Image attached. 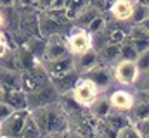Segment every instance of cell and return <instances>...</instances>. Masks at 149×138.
Masks as SVG:
<instances>
[{
	"mask_svg": "<svg viewBox=\"0 0 149 138\" xmlns=\"http://www.w3.org/2000/svg\"><path fill=\"white\" fill-rule=\"evenodd\" d=\"M30 114H31L30 110H16L9 119L2 121V124H0L2 137L3 138H21L23 128H24Z\"/></svg>",
	"mask_w": 149,
	"mask_h": 138,
	"instance_id": "8992f818",
	"label": "cell"
},
{
	"mask_svg": "<svg viewBox=\"0 0 149 138\" xmlns=\"http://www.w3.org/2000/svg\"><path fill=\"white\" fill-rule=\"evenodd\" d=\"M71 48H70V41H68V34L59 33L54 36L47 38V50H45V57L42 62H49V61H59L64 57H70Z\"/></svg>",
	"mask_w": 149,
	"mask_h": 138,
	"instance_id": "277c9868",
	"label": "cell"
},
{
	"mask_svg": "<svg viewBox=\"0 0 149 138\" xmlns=\"http://www.w3.org/2000/svg\"><path fill=\"white\" fill-rule=\"evenodd\" d=\"M88 112H90V116H92L94 119L104 121V119L113 112V105H111V102H109V95L101 93V95L97 97V100L88 107Z\"/></svg>",
	"mask_w": 149,
	"mask_h": 138,
	"instance_id": "2e32d148",
	"label": "cell"
},
{
	"mask_svg": "<svg viewBox=\"0 0 149 138\" xmlns=\"http://www.w3.org/2000/svg\"><path fill=\"white\" fill-rule=\"evenodd\" d=\"M0 102L9 104L14 110H30L28 95L24 90H3L2 88V100Z\"/></svg>",
	"mask_w": 149,
	"mask_h": 138,
	"instance_id": "7c38bea8",
	"label": "cell"
},
{
	"mask_svg": "<svg viewBox=\"0 0 149 138\" xmlns=\"http://www.w3.org/2000/svg\"><path fill=\"white\" fill-rule=\"evenodd\" d=\"M116 138H142V135H141V131L135 124H128V126L118 130Z\"/></svg>",
	"mask_w": 149,
	"mask_h": 138,
	"instance_id": "4316f807",
	"label": "cell"
},
{
	"mask_svg": "<svg viewBox=\"0 0 149 138\" xmlns=\"http://www.w3.org/2000/svg\"><path fill=\"white\" fill-rule=\"evenodd\" d=\"M83 76L88 78V79H92V81L99 86V90H101L102 93L111 86L113 81H116V79H114V72H113V66L104 64V62H99L95 68H92L87 74H83Z\"/></svg>",
	"mask_w": 149,
	"mask_h": 138,
	"instance_id": "ba28073f",
	"label": "cell"
},
{
	"mask_svg": "<svg viewBox=\"0 0 149 138\" xmlns=\"http://www.w3.org/2000/svg\"><path fill=\"white\" fill-rule=\"evenodd\" d=\"M43 137V131L42 128L38 126V123L33 119V116L30 114L24 128H23V133H21V138H42Z\"/></svg>",
	"mask_w": 149,
	"mask_h": 138,
	"instance_id": "cb8c5ba5",
	"label": "cell"
},
{
	"mask_svg": "<svg viewBox=\"0 0 149 138\" xmlns=\"http://www.w3.org/2000/svg\"><path fill=\"white\" fill-rule=\"evenodd\" d=\"M68 41H70V48L71 54L78 55V54H85L94 50V41H92V34L88 33L85 28L80 26H71L68 31Z\"/></svg>",
	"mask_w": 149,
	"mask_h": 138,
	"instance_id": "5b68a950",
	"label": "cell"
},
{
	"mask_svg": "<svg viewBox=\"0 0 149 138\" xmlns=\"http://www.w3.org/2000/svg\"><path fill=\"white\" fill-rule=\"evenodd\" d=\"M90 5V0H66V12L70 16V19L74 21L87 7Z\"/></svg>",
	"mask_w": 149,
	"mask_h": 138,
	"instance_id": "603a6c76",
	"label": "cell"
},
{
	"mask_svg": "<svg viewBox=\"0 0 149 138\" xmlns=\"http://www.w3.org/2000/svg\"><path fill=\"white\" fill-rule=\"evenodd\" d=\"M99 57H101V62L104 64H109L114 66L118 61H121V45H114V43H108L101 52H97Z\"/></svg>",
	"mask_w": 149,
	"mask_h": 138,
	"instance_id": "d6986e66",
	"label": "cell"
},
{
	"mask_svg": "<svg viewBox=\"0 0 149 138\" xmlns=\"http://www.w3.org/2000/svg\"><path fill=\"white\" fill-rule=\"evenodd\" d=\"M114 72V79L116 83L123 85V86H134L139 78H141V69L137 66L135 61H128V59H121L113 66Z\"/></svg>",
	"mask_w": 149,
	"mask_h": 138,
	"instance_id": "3957f363",
	"label": "cell"
},
{
	"mask_svg": "<svg viewBox=\"0 0 149 138\" xmlns=\"http://www.w3.org/2000/svg\"><path fill=\"white\" fill-rule=\"evenodd\" d=\"M137 66H139V69H141V72H146V71H149V50L148 52H142L139 57H137Z\"/></svg>",
	"mask_w": 149,
	"mask_h": 138,
	"instance_id": "83f0119b",
	"label": "cell"
},
{
	"mask_svg": "<svg viewBox=\"0 0 149 138\" xmlns=\"http://www.w3.org/2000/svg\"><path fill=\"white\" fill-rule=\"evenodd\" d=\"M106 28H108V21H106V17H104L102 14H99V16L88 24L87 31L90 34H95V33H99V31H102V30H106Z\"/></svg>",
	"mask_w": 149,
	"mask_h": 138,
	"instance_id": "484cf974",
	"label": "cell"
},
{
	"mask_svg": "<svg viewBox=\"0 0 149 138\" xmlns=\"http://www.w3.org/2000/svg\"><path fill=\"white\" fill-rule=\"evenodd\" d=\"M37 2H38V0H35V3H37Z\"/></svg>",
	"mask_w": 149,
	"mask_h": 138,
	"instance_id": "836d02e7",
	"label": "cell"
},
{
	"mask_svg": "<svg viewBox=\"0 0 149 138\" xmlns=\"http://www.w3.org/2000/svg\"><path fill=\"white\" fill-rule=\"evenodd\" d=\"M135 85H139V90L146 92V93L149 95V71L141 72V78H139V81H137Z\"/></svg>",
	"mask_w": 149,
	"mask_h": 138,
	"instance_id": "f546056e",
	"label": "cell"
},
{
	"mask_svg": "<svg viewBox=\"0 0 149 138\" xmlns=\"http://www.w3.org/2000/svg\"><path fill=\"white\" fill-rule=\"evenodd\" d=\"M109 14L118 23H128L134 16V0H113L109 3Z\"/></svg>",
	"mask_w": 149,
	"mask_h": 138,
	"instance_id": "8fae6325",
	"label": "cell"
},
{
	"mask_svg": "<svg viewBox=\"0 0 149 138\" xmlns=\"http://www.w3.org/2000/svg\"><path fill=\"white\" fill-rule=\"evenodd\" d=\"M135 92H128L125 88H116L109 93V102H111L114 110H123V112H130L132 107L135 105Z\"/></svg>",
	"mask_w": 149,
	"mask_h": 138,
	"instance_id": "9c48e42d",
	"label": "cell"
},
{
	"mask_svg": "<svg viewBox=\"0 0 149 138\" xmlns=\"http://www.w3.org/2000/svg\"><path fill=\"white\" fill-rule=\"evenodd\" d=\"M28 95V104H30V110H35L38 107H45L52 102H57L59 100V92L56 90V86L52 85V79L43 85L40 90L33 92V93H26Z\"/></svg>",
	"mask_w": 149,
	"mask_h": 138,
	"instance_id": "52a82bcc",
	"label": "cell"
},
{
	"mask_svg": "<svg viewBox=\"0 0 149 138\" xmlns=\"http://www.w3.org/2000/svg\"><path fill=\"white\" fill-rule=\"evenodd\" d=\"M101 93H102V92L99 90V86H97L92 79H88V78H85V76H81V78L78 79L76 86H74L73 92H71L73 99L78 102V105L83 107V109H88L92 104L97 100V97H99Z\"/></svg>",
	"mask_w": 149,
	"mask_h": 138,
	"instance_id": "7a4b0ae2",
	"label": "cell"
},
{
	"mask_svg": "<svg viewBox=\"0 0 149 138\" xmlns=\"http://www.w3.org/2000/svg\"><path fill=\"white\" fill-rule=\"evenodd\" d=\"M38 26H40V34L45 38L63 33V24L57 23L54 17H50L45 10H38Z\"/></svg>",
	"mask_w": 149,
	"mask_h": 138,
	"instance_id": "9a60e30c",
	"label": "cell"
},
{
	"mask_svg": "<svg viewBox=\"0 0 149 138\" xmlns=\"http://www.w3.org/2000/svg\"><path fill=\"white\" fill-rule=\"evenodd\" d=\"M135 126L139 128V131H141L142 138H149V119L142 121V123H139V124H135Z\"/></svg>",
	"mask_w": 149,
	"mask_h": 138,
	"instance_id": "4dcf8cb0",
	"label": "cell"
},
{
	"mask_svg": "<svg viewBox=\"0 0 149 138\" xmlns=\"http://www.w3.org/2000/svg\"><path fill=\"white\" fill-rule=\"evenodd\" d=\"M135 97H137L135 105L128 112V117H130L132 124H139V123L149 119V95L146 92H142V90H137Z\"/></svg>",
	"mask_w": 149,
	"mask_h": 138,
	"instance_id": "30bf717a",
	"label": "cell"
},
{
	"mask_svg": "<svg viewBox=\"0 0 149 138\" xmlns=\"http://www.w3.org/2000/svg\"><path fill=\"white\" fill-rule=\"evenodd\" d=\"M33 119L45 133H64L70 130V114L63 109L59 102H52L45 107L30 110Z\"/></svg>",
	"mask_w": 149,
	"mask_h": 138,
	"instance_id": "6da1fadb",
	"label": "cell"
},
{
	"mask_svg": "<svg viewBox=\"0 0 149 138\" xmlns=\"http://www.w3.org/2000/svg\"><path fill=\"white\" fill-rule=\"evenodd\" d=\"M139 55H141V54H139V50H137L134 40H132L130 36H127V40L121 43V57H123V59H128V61H137Z\"/></svg>",
	"mask_w": 149,
	"mask_h": 138,
	"instance_id": "d4e9b609",
	"label": "cell"
},
{
	"mask_svg": "<svg viewBox=\"0 0 149 138\" xmlns=\"http://www.w3.org/2000/svg\"><path fill=\"white\" fill-rule=\"evenodd\" d=\"M24 47H26V48H28L37 59L43 61V57H45V50H47V38L42 36V34L31 36V38L24 43Z\"/></svg>",
	"mask_w": 149,
	"mask_h": 138,
	"instance_id": "ffe728a7",
	"label": "cell"
},
{
	"mask_svg": "<svg viewBox=\"0 0 149 138\" xmlns=\"http://www.w3.org/2000/svg\"><path fill=\"white\" fill-rule=\"evenodd\" d=\"M104 123L113 128L114 131H118V130H121V128H125V126H128V124H132L130 123V117H128V112H123V110H114L113 109V112L104 119Z\"/></svg>",
	"mask_w": 149,
	"mask_h": 138,
	"instance_id": "44dd1931",
	"label": "cell"
},
{
	"mask_svg": "<svg viewBox=\"0 0 149 138\" xmlns=\"http://www.w3.org/2000/svg\"><path fill=\"white\" fill-rule=\"evenodd\" d=\"M14 112H16V110H14L9 104L0 102V123H2V121H5V119H9Z\"/></svg>",
	"mask_w": 149,
	"mask_h": 138,
	"instance_id": "f1b7e54d",
	"label": "cell"
},
{
	"mask_svg": "<svg viewBox=\"0 0 149 138\" xmlns=\"http://www.w3.org/2000/svg\"><path fill=\"white\" fill-rule=\"evenodd\" d=\"M149 19V3L144 2H135L134 0V16H132V24L139 26V24H144Z\"/></svg>",
	"mask_w": 149,
	"mask_h": 138,
	"instance_id": "7402d4cb",
	"label": "cell"
},
{
	"mask_svg": "<svg viewBox=\"0 0 149 138\" xmlns=\"http://www.w3.org/2000/svg\"><path fill=\"white\" fill-rule=\"evenodd\" d=\"M2 88L3 90H23V72L16 69L2 68Z\"/></svg>",
	"mask_w": 149,
	"mask_h": 138,
	"instance_id": "ac0fdd59",
	"label": "cell"
},
{
	"mask_svg": "<svg viewBox=\"0 0 149 138\" xmlns=\"http://www.w3.org/2000/svg\"><path fill=\"white\" fill-rule=\"evenodd\" d=\"M64 138H88L85 137L81 131H78V130H73V128H70L68 131H64Z\"/></svg>",
	"mask_w": 149,
	"mask_h": 138,
	"instance_id": "1f68e13d",
	"label": "cell"
},
{
	"mask_svg": "<svg viewBox=\"0 0 149 138\" xmlns=\"http://www.w3.org/2000/svg\"><path fill=\"white\" fill-rule=\"evenodd\" d=\"M81 76L76 72V71H71L68 74H63V76H56V78H50L52 79V85L56 86V90L59 92V95H64V93H71L73 88L76 86L78 79Z\"/></svg>",
	"mask_w": 149,
	"mask_h": 138,
	"instance_id": "e0dca14e",
	"label": "cell"
},
{
	"mask_svg": "<svg viewBox=\"0 0 149 138\" xmlns=\"http://www.w3.org/2000/svg\"><path fill=\"white\" fill-rule=\"evenodd\" d=\"M45 71L49 72L50 78H56V76H63V74H68L74 71V59L73 55L70 57H64V59H59V61H49V62H42Z\"/></svg>",
	"mask_w": 149,
	"mask_h": 138,
	"instance_id": "5bb4252c",
	"label": "cell"
},
{
	"mask_svg": "<svg viewBox=\"0 0 149 138\" xmlns=\"http://www.w3.org/2000/svg\"><path fill=\"white\" fill-rule=\"evenodd\" d=\"M42 138H64V133H45Z\"/></svg>",
	"mask_w": 149,
	"mask_h": 138,
	"instance_id": "d6a6232c",
	"label": "cell"
},
{
	"mask_svg": "<svg viewBox=\"0 0 149 138\" xmlns=\"http://www.w3.org/2000/svg\"><path fill=\"white\" fill-rule=\"evenodd\" d=\"M74 59V71L83 76L87 74L92 68H95L99 62H101V57L95 50H90V52H85V54H78V55H73Z\"/></svg>",
	"mask_w": 149,
	"mask_h": 138,
	"instance_id": "4fadbf2b",
	"label": "cell"
}]
</instances>
